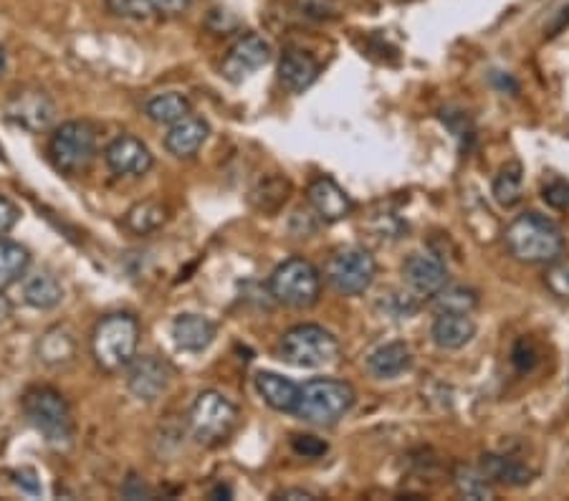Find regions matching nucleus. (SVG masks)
Returning a JSON list of instances; mask_svg holds the SVG:
<instances>
[{
  "instance_id": "nucleus-1",
  "label": "nucleus",
  "mask_w": 569,
  "mask_h": 501,
  "mask_svg": "<svg viewBox=\"0 0 569 501\" xmlns=\"http://www.w3.org/2000/svg\"><path fill=\"white\" fill-rule=\"evenodd\" d=\"M511 257L522 264H549L565 249V234L555 220L539 213H524L504 234Z\"/></svg>"
},
{
  "instance_id": "nucleus-2",
  "label": "nucleus",
  "mask_w": 569,
  "mask_h": 501,
  "mask_svg": "<svg viewBox=\"0 0 569 501\" xmlns=\"http://www.w3.org/2000/svg\"><path fill=\"white\" fill-rule=\"evenodd\" d=\"M354 406V390L350 383L332 380V377H317L299 388V402L294 415L304 423L329 429L337 425Z\"/></svg>"
},
{
  "instance_id": "nucleus-3",
  "label": "nucleus",
  "mask_w": 569,
  "mask_h": 501,
  "mask_svg": "<svg viewBox=\"0 0 569 501\" xmlns=\"http://www.w3.org/2000/svg\"><path fill=\"white\" fill-rule=\"evenodd\" d=\"M139 344V322L125 311L106 315L96 322L92 332V355L96 365L106 373L125 369L132 357L137 355Z\"/></svg>"
},
{
  "instance_id": "nucleus-4",
  "label": "nucleus",
  "mask_w": 569,
  "mask_h": 501,
  "mask_svg": "<svg viewBox=\"0 0 569 501\" xmlns=\"http://www.w3.org/2000/svg\"><path fill=\"white\" fill-rule=\"evenodd\" d=\"M23 413L54 448H69L73 443L71 408L59 390L31 388L23 396Z\"/></svg>"
},
{
  "instance_id": "nucleus-5",
  "label": "nucleus",
  "mask_w": 569,
  "mask_h": 501,
  "mask_svg": "<svg viewBox=\"0 0 569 501\" xmlns=\"http://www.w3.org/2000/svg\"><path fill=\"white\" fill-rule=\"evenodd\" d=\"M278 355L296 367H327L340 360V340L319 324H296L278 342Z\"/></svg>"
},
{
  "instance_id": "nucleus-6",
  "label": "nucleus",
  "mask_w": 569,
  "mask_h": 501,
  "mask_svg": "<svg viewBox=\"0 0 569 501\" xmlns=\"http://www.w3.org/2000/svg\"><path fill=\"white\" fill-rule=\"evenodd\" d=\"M269 292L276 301L294 309H307L317 304L321 294V274L307 259L294 257L274 269L269 278Z\"/></svg>"
},
{
  "instance_id": "nucleus-7",
  "label": "nucleus",
  "mask_w": 569,
  "mask_h": 501,
  "mask_svg": "<svg viewBox=\"0 0 569 501\" xmlns=\"http://www.w3.org/2000/svg\"><path fill=\"white\" fill-rule=\"evenodd\" d=\"M377 276V264L373 253L360 249V246H344L337 249L325 264V278L337 294L344 297H357L373 286Z\"/></svg>"
},
{
  "instance_id": "nucleus-8",
  "label": "nucleus",
  "mask_w": 569,
  "mask_h": 501,
  "mask_svg": "<svg viewBox=\"0 0 569 501\" xmlns=\"http://www.w3.org/2000/svg\"><path fill=\"white\" fill-rule=\"evenodd\" d=\"M48 155H52L56 170L66 172V175L84 172L96 155L94 127L87 122H64L48 139Z\"/></svg>"
},
{
  "instance_id": "nucleus-9",
  "label": "nucleus",
  "mask_w": 569,
  "mask_h": 501,
  "mask_svg": "<svg viewBox=\"0 0 569 501\" xmlns=\"http://www.w3.org/2000/svg\"><path fill=\"white\" fill-rule=\"evenodd\" d=\"M187 421L197 441L216 446V443H223L236 431L238 408L228 398H223L220 392L205 390L195 398Z\"/></svg>"
},
{
  "instance_id": "nucleus-10",
  "label": "nucleus",
  "mask_w": 569,
  "mask_h": 501,
  "mask_svg": "<svg viewBox=\"0 0 569 501\" xmlns=\"http://www.w3.org/2000/svg\"><path fill=\"white\" fill-rule=\"evenodd\" d=\"M269 61H271L269 41L259 34H246L228 48L220 71L230 84H243L246 79L266 67Z\"/></svg>"
},
{
  "instance_id": "nucleus-11",
  "label": "nucleus",
  "mask_w": 569,
  "mask_h": 501,
  "mask_svg": "<svg viewBox=\"0 0 569 501\" xmlns=\"http://www.w3.org/2000/svg\"><path fill=\"white\" fill-rule=\"evenodd\" d=\"M5 114L13 125L29 129V133H44L56 117V104L41 89H19L8 100Z\"/></svg>"
},
{
  "instance_id": "nucleus-12",
  "label": "nucleus",
  "mask_w": 569,
  "mask_h": 501,
  "mask_svg": "<svg viewBox=\"0 0 569 501\" xmlns=\"http://www.w3.org/2000/svg\"><path fill=\"white\" fill-rule=\"evenodd\" d=\"M402 282L418 299H433L448 284V266L439 253H412L402 264Z\"/></svg>"
},
{
  "instance_id": "nucleus-13",
  "label": "nucleus",
  "mask_w": 569,
  "mask_h": 501,
  "mask_svg": "<svg viewBox=\"0 0 569 501\" xmlns=\"http://www.w3.org/2000/svg\"><path fill=\"white\" fill-rule=\"evenodd\" d=\"M104 162L114 175L125 178H143L152 170L155 158L143 139L135 135L114 137L104 150Z\"/></svg>"
},
{
  "instance_id": "nucleus-14",
  "label": "nucleus",
  "mask_w": 569,
  "mask_h": 501,
  "mask_svg": "<svg viewBox=\"0 0 569 501\" xmlns=\"http://www.w3.org/2000/svg\"><path fill=\"white\" fill-rule=\"evenodd\" d=\"M172 377L170 365L164 360L155 355H143L132 357L127 365V388L135 398L152 402L158 400L164 390H168Z\"/></svg>"
},
{
  "instance_id": "nucleus-15",
  "label": "nucleus",
  "mask_w": 569,
  "mask_h": 501,
  "mask_svg": "<svg viewBox=\"0 0 569 501\" xmlns=\"http://www.w3.org/2000/svg\"><path fill=\"white\" fill-rule=\"evenodd\" d=\"M307 195H309V205L317 210V216L325 220V224L344 220L354 210V201L334 183L332 178L327 175L317 178L315 183L309 185Z\"/></svg>"
},
{
  "instance_id": "nucleus-16",
  "label": "nucleus",
  "mask_w": 569,
  "mask_h": 501,
  "mask_svg": "<svg viewBox=\"0 0 569 501\" xmlns=\"http://www.w3.org/2000/svg\"><path fill=\"white\" fill-rule=\"evenodd\" d=\"M319 79V61L301 48H286L278 59V81L286 92L301 94Z\"/></svg>"
},
{
  "instance_id": "nucleus-17",
  "label": "nucleus",
  "mask_w": 569,
  "mask_h": 501,
  "mask_svg": "<svg viewBox=\"0 0 569 501\" xmlns=\"http://www.w3.org/2000/svg\"><path fill=\"white\" fill-rule=\"evenodd\" d=\"M210 137V125L203 117L187 114V117L178 119L170 125V133L164 135V150L175 158H193V155L205 145Z\"/></svg>"
},
{
  "instance_id": "nucleus-18",
  "label": "nucleus",
  "mask_w": 569,
  "mask_h": 501,
  "mask_svg": "<svg viewBox=\"0 0 569 501\" xmlns=\"http://www.w3.org/2000/svg\"><path fill=\"white\" fill-rule=\"evenodd\" d=\"M216 324L203 315H180L172 322V340L183 352H203L216 340Z\"/></svg>"
},
{
  "instance_id": "nucleus-19",
  "label": "nucleus",
  "mask_w": 569,
  "mask_h": 501,
  "mask_svg": "<svg viewBox=\"0 0 569 501\" xmlns=\"http://www.w3.org/2000/svg\"><path fill=\"white\" fill-rule=\"evenodd\" d=\"M431 337L441 350H448V352L460 350V348H466V344L476 337V322L471 319V315H456V311H445V315L435 317Z\"/></svg>"
},
{
  "instance_id": "nucleus-20",
  "label": "nucleus",
  "mask_w": 569,
  "mask_h": 501,
  "mask_svg": "<svg viewBox=\"0 0 569 501\" xmlns=\"http://www.w3.org/2000/svg\"><path fill=\"white\" fill-rule=\"evenodd\" d=\"M486 479L491 483H501V487H526L532 481V468L516 462V458L504 456V454H483L481 456V466Z\"/></svg>"
},
{
  "instance_id": "nucleus-21",
  "label": "nucleus",
  "mask_w": 569,
  "mask_h": 501,
  "mask_svg": "<svg viewBox=\"0 0 569 501\" xmlns=\"http://www.w3.org/2000/svg\"><path fill=\"white\" fill-rule=\"evenodd\" d=\"M255 390L266 400V406L278 410V413H294L296 402H299V385L276 373L255 375Z\"/></svg>"
},
{
  "instance_id": "nucleus-22",
  "label": "nucleus",
  "mask_w": 569,
  "mask_h": 501,
  "mask_svg": "<svg viewBox=\"0 0 569 501\" xmlns=\"http://www.w3.org/2000/svg\"><path fill=\"white\" fill-rule=\"evenodd\" d=\"M412 357L410 350L402 342H387L383 348H377L373 355L367 357V369L379 380H392L410 369Z\"/></svg>"
},
{
  "instance_id": "nucleus-23",
  "label": "nucleus",
  "mask_w": 569,
  "mask_h": 501,
  "mask_svg": "<svg viewBox=\"0 0 569 501\" xmlns=\"http://www.w3.org/2000/svg\"><path fill=\"white\" fill-rule=\"evenodd\" d=\"M288 193H292V183L278 172H271V175L259 178V183L251 187L249 201L255 210L276 213L288 201Z\"/></svg>"
},
{
  "instance_id": "nucleus-24",
  "label": "nucleus",
  "mask_w": 569,
  "mask_h": 501,
  "mask_svg": "<svg viewBox=\"0 0 569 501\" xmlns=\"http://www.w3.org/2000/svg\"><path fill=\"white\" fill-rule=\"evenodd\" d=\"M493 201H497L501 208H514V205L522 203L524 198V168L519 160H509L507 166H501L491 185Z\"/></svg>"
},
{
  "instance_id": "nucleus-25",
  "label": "nucleus",
  "mask_w": 569,
  "mask_h": 501,
  "mask_svg": "<svg viewBox=\"0 0 569 501\" xmlns=\"http://www.w3.org/2000/svg\"><path fill=\"white\" fill-rule=\"evenodd\" d=\"M23 299H26V304H31L33 309H54L59 307L64 299V286L54 274L38 271V274L29 276L26 284H23Z\"/></svg>"
},
{
  "instance_id": "nucleus-26",
  "label": "nucleus",
  "mask_w": 569,
  "mask_h": 501,
  "mask_svg": "<svg viewBox=\"0 0 569 501\" xmlns=\"http://www.w3.org/2000/svg\"><path fill=\"white\" fill-rule=\"evenodd\" d=\"M190 0H110V8L125 19H147V15H180L185 13Z\"/></svg>"
},
{
  "instance_id": "nucleus-27",
  "label": "nucleus",
  "mask_w": 569,
  "mask_h": 501,
  "mask_svg": "<svg viewBox=\"0 0 569 501\" xmlns=\"http://www.w3.org/2000/svg\"><path fill=\"white\" fill-rule=\"evenodd\" d=\"M73 355H77V342H73V337L66 332L64 327H52V330L44 332V337L38 340L41 363L59 367L71 363Z\"/></svg>"
},
{
  "instance_id": "nucleus-28",
  "label": "nucleus",
  "mask_w": 569,
  "mask_h": 501,
  "mask_svg": "<svg viewBox=\"0 0 569 501\" xmlns=\"http://www.w3.org/2000/svg\"><path fill=\"white\" fill-rule=\"evenodd\" d=\"M145 114L155 125H175L190 114V100L180 92H164L155 94L152 100L145 102Z\"/></svg>"
},
{
  "instance_id": "nucleus-29",
  "label": "nucleus",
  "mask_w": 569,
  "mask_h": 501,
  "mask_svg": "<svg viewBox=\"0 0 569 501\" xmlns=\"http://www.w3.org/2000/svg\"><path fill=\"white\" fill-rule=\"evenodd\" d=\"M164 220H168V208H164L160 201H143L137 205H132V208L127 210L125 226L132 234L147 236V234H155L158 228H162Z\"/></svg>"
},
{
  "instance_id": "nucleus-30",
  "label": "nucleus",
  "mask_w": 569,
  "mask_h": 501,
  "mask_svg": "<svg viewBox=\"0 0 569 501\" xmlns=\"http://www.w3.org/2000/svg\"><path fill=\"white\" fill-rule=\"evenodd\" d=\"M453 487L464 499H474V501H491L497 499V491H493V483L486 479L481 468L466 466L460 464L453 471Z\"/></svg>"
},
{
  "instance_id": "nucleus-31",
  "label": "nucleus",
  "mask_w": 569,
  "mask_h": 501,
  "mask_svg": "<svg viewBox=\"0 0 569 501\" xmlns=\"http://www.w3.org/2000/svg\"><path fill=\"white\" fill-rule=\"evenodd\" d=\"M31 264L29 251L21 243L0 241V289L19 282Z\"/></svg>"
},
{
  "instance_id": "nucleus-32",
  "label": "nucleus",
  "mask_w": 569,
  "mask_h": 501,
  "mask_svg": "<svg viewBox=\"0 0 569 501\" xmlns=\"http://www.w3.org/2000/svg\"><path fill=\"white\" fill-rule=\"evenodd\" d=\"M478 307V294L468 286H448L433 297L435 315H445V311H456V315H471Z\"/></svg>"
},
{
  "instance_id": "nucleus-33",
  "label": "nucleus",
  "mask_w": 569,
  "mask_h": 501,
  "mask_svg": "<svg viewBox=\"0 0 569 501\" xmlns=\"http://www.w3.org/2000/svg\"><path fill=\"white\" fill-rule=\"evenodd\" d=\"M418 307H420V299L412 297L408 289L383 292L375 301L377 315L395 319V322H400V319H410L418 311Z\"/></svg>"
},
{
  "instance_id": "nucleus-34",
  "label": "nucleus",
  "mask_w": 569,
  "mask_h": 501,
  "mask_svg": "<svg viewBox=\"0 0 569 501\" xmlns=\"http://www.w3.org/2000/svg\"><path fill=\"white\" fill-rule=\"evenodd\" d=\"M365 228H367L369 234H373V238H375V241H379V243L398 241V238H402V236L408 234V224L398 216V213H392V210L373 213Z\"/></svg>"
},
{
  "instance_id": "nucleus-35",
  "label": "nucleus",
  "mask_w": 569,
  "mask_h": 501,
  "mask_svg": "<svg viewBox=\"0 0 569 501\" xmlns=\"http://www.w3.org/2000/svg\"><path fill=\"white\" fill-rule=\"evenodd\" d=\"M544 284H547V289L555 294L559 299H569V259L565 261H557L547 269V274H544Z\"/></svg>"
},
{
  "instance_id": "nucleus-36",
  "label": "nucleus",
  "mask_w": 569,
  "mask_h": 501,
  "mask_svg": "<svg viewBox=\"0 0 569 501\" xmlns=\"http://www.w3.org/2000/svg\"><path fill=\"white\" fill-rule=\"evenodd\" d=\"M542 198L549 208L555 210H567L569 208V183L567 180H549L547 185L542 187Z\"/></svg>"
},
{
  "instance_id": "nucleus-37",
  "label": "nucleus",
  "mask_w": 569,
  "mask_h": 501,
  "mask_svg": "<svg viewBox=\"0 0 569 501\" xmlns=\"http://www.w3.org/2000/svg\"><path fill=\"white\" fill-rule=\"evenodd\" d=\"M296 11H299L304 19L311 21H327L337 15L332 0H296Z\"/></svg>"
},
{
  "instance_id": "nucleus-38",
  "label": "nucleus",
  "mask_w": 569,
  "mask_h": 501,
  "mask_svg": "<svg viewBox=\"0 0 569 501\" xmlns=\"http://www.w3.org/2000/svg\"><path fill=\"white\" fill-rule=\"evenodd\" d=\"M537 360L539 355L530 340H519L514 344V350H511V363H514L519 373H532V369L537 367Z\"/></svg>"
},
{
  "instance_id": "nucleus-39",
  "label": "nucleus",
  "mask_w": 569,
  "mask_h": 501,
  "mask_svg": "<svg viewBox=\"0 0 569 501\" xmlns=\"http://www.w3.org/2000/svg\"><path fill=\"white\" fill-rule=\"evenodd\" d=\"M292 448L304 458H321L329 451L327 441L317 439V435H294Z\"/></svg>"
},
{
  "instance_id": "nucleus-40",
  "label": "nucleus",
  "mask_w": 569,
  "mask_h": 501,
  "mask_svg": "<svg viewBox=\"0 0 569 501\" xmlns=\"http://www.w3.org/2000/svg\"><path fill=\"white\" fill-rule=\"evenodd\" d=\"M319 220L321 218L317 216L315 208H311V210H296L294 218H292V234L299 236V238H309L319 228Z\"/></svg>"
},
{
  "instance_id": "nucleus-41",
  "label": "nucleus",
  "mask_w": 569,
  "mask_h": 501,
  "mask_svg": "<svg viewBox=\"0 0 569 501\" xmlns=\"http://www.w3.org/2000/svg\"><path fill=\"white\" fill-rule=\"evenodd\" d=\"M21 208L13 201H8L5 195H0V236L11 231V228L19 224Z\"/></svg>"
},
{
  "instance_id": "nucleus-42",
  "label": "nucleus",
  "mask_w": 569,
  "mask_h": 501,
  "mask_svg": "<svg viewBox=\"0 0 569 501\" xmlns=\"http://www.w3.org/2000/svg\"><path fill=\"white\" fill-rule=\"evenodd\" d=\"M122 497L125 499H152L155 491L139 479V476H129L125 487H122Z\"/></svg>"
},
{
  "instance_id": "nucleus-43",
  "label": "nucleus",
  "mask_w": 569,
  "mask_h": 501,
  "mask_svg": "<svg viewBox=\"0 0 569 501\" xmlns=\"http://www.w3.org/2000/svg\"><path fill=\"white\" fill-rule=\"evenodd\" d=\"M491 84L499 89V92L504 94H511L516 96L519 94V81L511 77V73H504V71H491Z\"/></svg>"
},
{
  "instance_id": "nucleus-44",
  "label": "nucleus",
  "mask_w": 569,
  "mask_h": 501,
  "mask_svg": "<svg viewBox=\"0 0 569 501\" xmlns=\"http://www.w3.org/2000/svg\"><path fill=\"white\" fill-rule=\"evenodd\" d=\"M15 483H19L23 491H29V494H33V497L41 494V481H38V476L31 471V468L15 474Z\"/></svg>"
},
{
  "instance_id": "nucleus-45",
  "label": "nucleus",
  "mask_w": 569,
  "mask_h": 501,
  "mask_svg": "<svg viewBox=\"0 0 569 501\" xmlns=\"http://www.w3.org/2000/svg\"><path fill=\"white\" fill-rule=\"evenodd\" d=\"M274 499H294V501L304 499V501H309V499H317V497L307 489H284V491H278V494H274Z\"/></svg>"
},
{
  "instance_id": "nucleus-46",
  "label": "nucleus",
  "mask_w": 569,
  "mask_h": 501,
  "mask_svg": "<svg viewBox=\"0 0 569 501\" xmlns=\"http://www.w3.org/2000/svg\"><path fill=\"white\" fill-rule=\"evenodd\" d=\"M11 315H13V304H11V299L5 297L3 289H0V324L8 322V319H11Z\"/></svg>"
},
{
  "instance_id": "nucleus-47",
  "label": "nucleus",
  "mask_w": 569,
  "mask_h": 501,
  "mask_svg": "<svg viewBox=\"0 0 569 501\" xmlns=\"http://www.w3.org/2000/svg\"><path fill=\"white\" fill-rule=\"evenodd\" d=\"M210 499H230V489L223 487V483H220V487L210 491Z\"/></svg>"
},
{
  "instance_id": "nucleus-48",
  "label": "nucleus",
  "mask_w": 569,
  "mask_h": 501,
  "mask_svg": "<svg viewBox=\"0 0 569 501\" xmlns=\"http://www.w3.org/2000/svg\"><path fill=\"white\" fill-rule=\"evenodd\" d=\"M5 69H8V54H5V48L0 46V77H3Z\"/></svg>"
}]
</instances>
